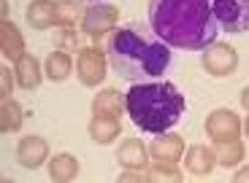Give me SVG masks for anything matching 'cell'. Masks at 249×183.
Segmentation results:
<instances>
[{
	"label": "cell",
	"instance_id": "cell-1",
	"mask_svg": "<svg viewBox=\"0 0 249 183\" xmlns=\"http://www.w3.org/2000/svg\"><path fill=\"white\" fill-rule=\"evenodd\" d=\"M149 27L165 46L203 51L217 38L209 0H149Z\"/></svg>",
	"mask_w": 249,
	"mask_h": 183
},
{
	"label": "cell",
	"instance_id": "cell-2",
	"mask_svg": "<svg viewBox=\"0 0 249 183\" xmlns=\"http://www.w3.org/2000/svg\"><path fill=\"white\" fill-rule=\"evenodd\" d=\"M124 108L141 132L162 135L165 129H174L179 124L187 103L184 94L171 81H162V84L143 81L138 86H130V92L124 94Z\"/></svg>",
	"mask_w": 249,
	"mask_h": 183
},
{
	"label": "cell",
	"instance_id": "cell-3",
	"mask_svg": "<svg viewBox=\"0 0 249 183\" xmlns=\"http://www.w3.org/2000/svg\"><path fill=\"white\" fill-rule=\"evenodd\" d=\"M108 65L124 81H155L171 65V51L165 43L146 41L136 30H114L108 38Z\"/></svg>",
	"mask_w": 249,
	"mask_h": 183
},
{
	"label": "cell",
	"instance_id": "cell-4",
	"mask_svg": "<svg viewBox=\"0 0 249 183\" xmlns=\"http://www.w3.org/2000/svg\"><path fill=\"white\" fill-rule=\"evenodd\" d=\"M217 25L231 35L249 30V0H209Z\"/></svg>",
	"mask_w": 249,
	"mask_h": 183
},
{
	"label": "cell",
	"instance_id": "cell-5",
	"mask_svg": "<svg viewBox=\"0 0 249 183\" xmlns=\"http://www.w3.org/2000/svg\"><path fill=\"white\" fill-rule=\"evenodd\" d=\"M117 22H119V8L108 6V3H95L81 14V30L95 41H100L106 32H111L117 27Z\"/></svg>",
	"mask_w": 249,
	"mask_h": 183
},
{
	"label": "cell",
	"instance_id": "cell-6",
	"mask_svg": "<svg viewBox=\"0 0 249 183\" xmlns=\"http://www.w3.org/2000/svg\"><path fill=\"white\" fill-rule=\"evenodd\" d=\"M200 65H203V70L209 76L222 78V76H231L238 67V54H236L233 46H228V43H212L209 49H203Z\"/></svg>",
	"mask_w": 249,
	"mask_h": 183
},
{
	"label": "cell",
	"instance_id": "cell-7",
	"mask_svg": "<svg viewBox=\"0 0 249 183\" xmlns=\"http://www.w3.org/2000/svg\"><path fill=\"white\" fill-rule=\"evenodd\" d=\"M244 124L238 119V113L233 110H214L209 113L206 119V135L212 137L214 143H231V140H238V135H241Z\"/></svg>",
	"mask_w": 249,
	"mask_h": 183
},
{
	"label": "cell",
	"instance_id": "cell-8",
	"mask_svg": "<svg viewBox=\"0 0 249 183\" xmlns=\"http://www.w3.org/2000/svg\"><path fill=\"white\" fill-rule=\"evenodd\" d=\"M76 76H79V81L84 86H98L106 78V54L98 46L81 49L79 60H76Z\"/></svg>",
	"mask_w": 249,
	"mask_h": 183
},
{
	"label": "cell",
	"instance_id": "cell-9",
	"mask_svg": "<svg viewBox=\"0 0 249 183\" xmlns=\"http://www.w3.org/2000/svg\"><path fill=\"white\" fill-rule=\"evenodd\" d=\"M49 156V143L44 137H38V135H30V137H22L17 146V162L27 170H36L41 167Z\"/></svg>",
	"mask_w": 249,
	"mask_h": 183
},
{
	"label": "cell",
	"instance_id": "cell-10",
	"mask_svg": "<svg viewBox=\"0 0 249 183\" xmlns=\"http://www.w3.org/2000/svg\"><path fill=\"white\" fill-rule=\"evenodd\" d=\"M30 27L36 30H49V27H57L60 25V6L57 0H33L25 11Z\"/></svg>",
	"mask_w": 249,
	"mask_h": 183
},
{
	"label": "cell",
	"instance_id": "cell-11",
	"mask_svg": "<svg viewBox=\"0 0 249 183\" xmlns=\"http://www.w3.org/2000/svg\"><path fill=\"white\" fill-rule=\"evenodd\" d=\"M149 153L155 156V162H171V165H176V162L184 156V140H181L179 135L162 132L152 140Z\"/></svg>",
	"mask_w": 249,
	"mask_h": 183
},
{
	"label": "cell",
	"instance_id": "cell-12",
	"mask_svg": "<svg viewBox=\"0 0 249 183\" xmlns=\"http://www.w3.org/2000/svg\"><path fill=\"white\" fill-rule=\"evenodd\" d=\"M117 162L124 170H146V165H149V148L143 146L138 137H127V140H122V146L117 151Z\"/></svg>",
	"mask_w": 249,
	"mask_h": 183
},
{
	"label": "cell",
	"instance_id": "cell-13",
	"mask_svg": "<svg viewBox=\"0 0 249 183\" xmlns=\"http://www.w3.org/2000/svg\"><path fill=\"white\" fill-rule=\"evenodd\" d=\"M214 165H217V151H214V148H206V146L187 148V156H184L187 172L203 178V175H209V172H214Z\"/></svg>",
	"mask_w": 249,
	"mask_h": 183
},
{
	"label": "cell",
	"instance_id": "cell-14",
	"mask_svg": "<svg viewBox=\"0 0 249 183\" xmlns=\"http://www.w3.org/2000/svg\"><path fill=\"white\" fill-rule=\"evenodd\" d=\"M0 43H3V54L11 62L25 57V38L8 16H3V22H0Z\"/></svg>",
	"mask_w": 249,
	"mask_h": 183
},
{
	"label": "cell",
	"instance_id": "cell-15",
	"mask_svg": "<svg viewBox=\"0 0 249 183\" xmlns=\"http://www.w3.org/2000/svg\"><path fill=\"white\" fill-rule=\"evenodd\" d=\"M124 97L119 94L117 89H103V92H98L95 94V100H92V113L95 116H114V119H119L124 113Z\"/></svg>",
	"mask_w": 249,
	"mask_h": 183
},
{
	"label": "cell",
	"instance_id": "cell-16",
	"mask_svg": "<svg viewBox=\"0 0 249 183\" xmlns=\"http://www.w3.org/2000/svg\"><path fill=\"white\" fill-rule=\"evenodd\" d=\"M17 84L27 92H36L41 86V65L33 54H25L17 60Z\"/></svg>",
	"mask_w": 249,
	"mask_h": 183
},
{
	"label": "cell",
	"instance_id": "cell-17",
	"mask_svg": "<svg viewBox=\"0 0 249 183\" xmlns=\"http://www.w3.org/2000/svg\"><path fill=\"white\" fill-rule=\"evenodd\" d=\"M119 119L114 116H92L89 122V137H92L98 146H106V143H114L119 137Z\"/></svg>",
	"mask_w": 249,
	"mask_h": 183
},
{
	"label": "cell",
	"instance_id": "cell-18",
	"mask_svg": "<svg viewBox=\"0 0 249 183\" xmlns=\"http://www.w3.org/2000/svg\"><path fill=\"white\" fill-rule=\"evenodd\" d=\"M79 175V159L71 153H57L49 162V178L54 183H68Z\"/></svg>",
	"mask_w": 249,
	"mask_h": 183
},
{
	"label": "cell",
	"instance_id": "cell-19",
	"mask_svg": "<svg viewBox=\"0 0 249 183\" xmlns=\"http://www.w3.org/2000/svg\"><path fill=\"white\" fill-rule=\"evenodd\" d=\"M44 67H46V78L60 84V81H65V78L71 76V70H73V62H71L68 51H52V54L46 57Z\"/></svg>",
	"mask_w": 249,
	"mask_h": 183
},
{
	"label": "cell",
	"instance_id": "cell-20",
	"mask_svg": "<svg viewBox=\"0 0 249 183\" xmlns=\"http://www.w3.org/2000/svg\"><path fill=\"white\" fill-rule=\"evenodd\" d=\"M22 127V108L14 100H3L0 108V132H17Z\"/></svg>",
	"mask_w": 249,
	"mask_h": 183
},
{
	"label": "cell",
	"instance_id": "cell-21",
	"mask_svg": "<svg viewBox=\"0 0 249 183\" xmlns=\"http://www.w3.org/2000/svg\"><path fill=\"white\" fill-rule=\"evenodd\" d=\"M244 146L238 140H231V143H219L217 146V162L222 167H233V165H238L244 159Z\"/></svg>",
	"mask_w": 249,
	"mask_h": 183
},
{
	"label": "cell",
	"instance_id": "cell-22",
	"mask_svg": "<svg viewBox=\"0 0 249 183\" xmlns=\"http://www.w3.org/2000/svg\"><path fill=\"white\" fill-rule=\"evenodd\" d=\"M152 181H171V183H179L181 181V172L176 170L171 162H157L152 167Z\"/></svg>",
	"mask_w": 249,
	"mask_h": 183
},
{
	"label": "cell",
	"instance_id": "cell-23",
	"mask_svg": "<svg viewBox=\"0 0 249 183\" xmlns=\"http://www.w3.org/2000/svg\"><path fill=\"white\" fill-rule=\"evenodd\" d=\"M57 6H60V25L62 27H71L79 19V3L68 0V3H57Z\"/></svg>",
	"mask_w": 249,
	"mask_h": 183
},
{
	"label": "cell",
	"instance_id": "cell-24",
	"mask_svg": "<svg viewBox=\"0 0 249 183\" xmlns=\"http://www.w3.org/2000/svg\"><path fill=\"white\" fill-rule=\"evenodd\" d=\"M57 43H60L62 49L73 51L76 46H79V38H76V32H73V30H65V32H60V38H57Z\"/></svg>",
	"mask_w": 249,
	"mask_h": 183
},
{
	"label": "cell",
	"instance_id": "cell-25",
	"mask_svg": "<svg viewBox=\"0 0 249 183\" xmlns=\"http://www.w3.org/2000/svg\"><path fill=\"white\" fill-rule=\"evenodd\" d=\"M119 181H152V172H143V170H130V172H122Z\"/></svg>",
	"mask_w": 249,
	"mask_h": 183
},
{
	"label": "cell",
	"instance_id": "cell-26",
	"mask_svg": "<svg viewBox=\"0 0 249 183\" xmlns=\"http://www.w3.org/2000/svg\"><path fill=\"white\" fill-rule=\"evenodd\" d=\"M3 86H0V94H3V100H8V94H11V73H8V67H3Z\"/></svg>",
	"mask_w": 249,
	"mask_h": 183
},
{
	"label": "cell",
	"instance_id": "cell-27",
	"mask_svg": "<svg viewBox=\"0 0 249 183\" xmlns=\"http://www.w3.org/2000/svg\"><path fill=\"white\" fill-rule=\"evenodd\" d=\"M247 181H249V167H244V170H238L233 175V183H247Z\"/></svg>",
	"mask_w": 249,
	"mask_h": 183
},
{
	"label": "cell",
	"instance_id": "cell-28",
	"mask_svg": "<svg viewBox=\"0 0 249 183\" xmlns=\"http://www.w3.org/2000/svg\"><path fill=\"white\" fill-rule=\"evenodd\" d=\"M241 105H244V108L249 110V86H247V89L241 92Z\"/></svg>",
	"mask_w": 249,
	"mask_h": 183
},
{
	"label": "cell",
	"instance_id": "cell-29",
	"mask_svg": "<svg viewBox=\"0 0 249 183\" xmlns=\"http://www.w3.org/2000/svg\"><path fill=\"white\" fill-rule=\"evenodd\" d=\"M73 3H89V6H95V3H100V0H73Z\"/></svg>",
	"mask_w": 249,
	"mask_h": 183
},
{
	"label": "cell",
	"instance_id": "cell-30",
	"mask_svg": "<svg viewBox=\"0 0 249 183\" xmlns=\"http://www.w3.org/2000/svg\"><path fill=\"white\" fill-rule=\"evenodd\" d=\"M244 132H247V137H249V116H247V122H244Z\"/></svg>",
	"mask_w": 249,
	"mask_h": 183
}]
</instances>
